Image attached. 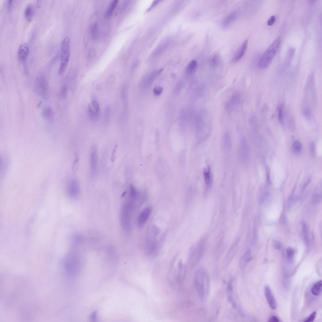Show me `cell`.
I'll list each match as a JSON object with an SVG mask.
<instances>
[{
  "instance_id": "f6af8a7d",
  "label": "cell",
  "mask_w": 322,
  "mask_h": 322,
  "mask_svg": "<svg viewBox=\"0 0 322 322\" xmlns=\"http://www.w3.org/2000/svg\"><path fill=\"white\" fill-rule=\"evenodd\" d=\"M95 52L94 50H91L90 51L89 53L88 57L89 59H92L95 57Z\"/></svg>"
},
{
  "instance_id": "ee69618b",
  "label": "cell",
  "mask_w": 322,
  "mask_h": 322,
  "mask_svg": "<svg viewBox=\"0 0 322 322\" xmlns=\"http://www.w3.org/2000/svg\"><path fill=\"white\" fill-rule=\"evenodd\" d=\"M160 2H161V1H154L153 2V3H152V4H151V6L147 10V11H150L153 8V7H154V6H155L157 4Z\"/></svg>"
},
{
  "instance_id": "74e56055",
  "label": "cell",
  "mask_w": 322,
  "mask_h": 322,
  "mask_svg": "<svg viewBox=\"0 0 322 322\" xmlns=\"http://www.w3.org/2000/svg\"><path fill=\"white\" fill-rule=\"evenodd\" d=\"M163 88L160 87H156L153 90L154 95L157 96L160 95L161 94Z\"/></svg>"
},
{
  "instance_id": "d4e9b609",
  "label": "cell",
  "mask_w": 322,
  "mask_h": 322,
  "mask_svg": "<svg viewBox=\"0 0 322 322\" xmlns=\"http://www.w3.org/2000/svg\"><path fill=\"white\" fill-rule=\"evenodd\" d=\"M119 1L118 0H114L110 4L106 13V16L109 18L112 15L114 10L116 7Z\"/></svg>"
},
{
  "instance_id": "60d3db41",
  "label": "cell",
  "mask_w": 322,
  "mask_h": 322,
  "mask_svg": "<svg viewBox=\"0 0 322 322\" xmlns=\"http://www.w3.org/2000/svg\"><path fill=\"white\" fill-rule=\"evenodd\" d=\"M276 20V17L274 16H272L268 20L267 22V25L269 26H271L273 25Z\"/></svg>"
},
{
  "instance_id": "484cf974",
  "label": "cell",
  "mask_w": 322,
  "mask_h": 322,
  "mask_svg": "<svg viewBox=\"0 0 322 322\" xmlns=\"http://www.w3.org/2000/svg\"><path fill=\"white\" fill-rule=\"evenodd\" d=\"M197 66V63L196 60L191 61L186 68V71L188 74H192L196 71Z\"/></svg>"
},
{
  "instance_id": "30bf717a",
  "label": "cell",
  "mask_w": 322,
  "mask_h": 322,
  "mask_svg": "<svg viewBox=\"0 0 322 322\" xmlns=\"http://www.w3.org/2000/svg\"><path fill=\"white\" fill-rule=\"evenodd\" d=\"M67 191L69 196L73 198H76L80 194V188L79 183L76 179H73L70 180L67 187Z\"/></svg>"
},
{
  "instance_id": "681fc988",
  "label": "cell",
  "mask_w": 322,
  "mask_h": 322,
  "mask_svg": "<svg viewBox=\"0 0 322 322\" xmlns=\"http://www.w3.org/2000/svg\"><path fill=\"white\" fill-rule=\"evenodd\" d=\"M96 316L97 313L96 312H95L91 316V320L95 321V320H96Z\"/></svg>"
},
{
  "instance_id": "3957f363",
  "label": "cell",
  "mask_w": 322,
  "mask_h": 322,
  "mask_svg": "<svg viewBox=\"0 0 322 322\" xmlns=\"http://www.w3.org/2000/svg\"><path fill=\"white\" fill-rule=\"evenodd\" d=\"M281 42V38L278 37L266 51L261 57L258 66L261 69L267 68L274 58Z\"/></svg>"
},
{
  "instance_id": "bcb514c9",
  "label": "cell",
  "mask_w": 322,
  "mask_h": 322,
  "mask_svg": "<svg viewBox=\"0 0 322 322\" xmlns=\"http://www.w3.org/2000/svg\"><path fill=\"white\" fill-rule=\"evenodd\" d=\"M311 178L310 177H309L308 178V179L307 180V181H306V182L305 183V184L303 186V189H305L306 187L309 184V183H310V182H311Z\"/></svg>"
},
{
  "instance_id": "e0dca14e",
  "label": "cell",
  "mask_w": 322,
  "mask_h": 322,
  "mask_svg": "<svg viewBox=\"0 0 322 322\" xmlns=\"http://www.w3.org/2000/svg\"><path fill=\"white\" fill-rule=\"evenodd\" d=\"M248 44L247 40L243 43L233 59L232 62L233 63L237 62L242 57L247 49Z\"/></svg>"
},
{
  "instance_id": "cb8c5ba5",
  "label": "cell",
  "mask_w": 322,
  "mask_h": 322,
  "mask_svg": "<svg viewBox=\"0 0 322 322\" xmlns=\"http://www.w3.org/2000/svg\"><path fill=\"white\" fill-rule=\"evenodd\" d=\"M322 281H319L316 282L313 286L311 293L312 294L316 296L319 295L322 291Z\"/></svg>"
},
{
  "instance_id": "277c9868",
  "label": "cell",
  "mask_w": 322,
  "mask_h": 322,
  "mask_svg": "<svg viewBox=\"0 0 322 322\" xmlns=\"http://www.w3.org/2000/svg\"><path fill=\"white\" fill-rule=\"evenodd\" d=\"M61 55L60 66L58 72L59 75L63 74L66 70L70 57V39L66 37L62 40L61 45Z\"/></svg>"
},
{
  "instance_id": "ac0fdd59",
  "label": "cell",
  "mask_w": 322,
  "mask_h": 322,
  "mask_svg": "<svg viewBox=\"0 0 322 322\" xmlns=\"http://www.w3.org/2000/svg\"><path fill=\"white\" fill-rule=\"evenodd\" d=\"M203 176L205 184L208 188H210L212 184V176L210 168L209 167L204 169Z\"/></svg>"
},
{
  "instance_id": "6da1fadb",
  "label": "cell",
  "mask_w": 322,
  "mask_h": 322,
  "mask_svg": "<svg viewBox=\"0 0 322 322\" xmlns=\"http://www.w3.org/2000/svg\"><path fill=\"white\" fill-rule=\"evenodd\" d=\"M170 280L174 286H179L183 284L186 274V266L182 260H180L176 265L172 263L170 270Z\"/></svg>"
},
{
  "instance_id": "4316f807",
  "label": "cell",
  "mask_w": 322,
  "mask_h": 322,
  "mask_svg": "<svg viewBox=\"0 0 322 322\" xmlns=\"http://www.w3.org/2000/svg\"><path fill=\"white\" fill-rule=\"evenodd\" d=\"M278 118L279 122L281 125H283L284 118V107L283 105H280L278 108Z\"/></svg>"
},
{
  "instance_id": "1f68e13d",
  "label": "cell",
  "mask_w": 322,
  "mask_h": 322,
  "mask_svg": "<svg viewBox=\"0 0 322 322\" xmlns=\"http://www.w3.org/2000/svg\"><path fill=\"white\" fill-rule=\"evenodd\" d=\"M220 61V58L219 56L218 55H215L211 60V65L213 67L216 66L219 63Z\"/></svg>"
},
{
  "instance_id": "83f0119b",
  "label": "cell",
  "mask_w": 322,
  "mask_h": 322,
  "mask_svg": "<svg viewBox=\"0 0 322 322\" xmlns=\"http://www.w3.org/2000/svg\"><path fill=\"white\" fill-rule=\"evenodd\" d=\"M292 150L295 153H299L302 150V145L299 141H295L293 143L292 145Z\"/></svg>"
},
{
  "instance_id": "4dcf8cb0",
  "label": "cell",
  "mask_w": 322,
  "mask_h": 322,
  "mask_svg": "<svg viewBox=\"0 0 322 322\" xmlns=\"http://www.w3.org/2000/svg\"><path fill=\"white\" fill-rule=\"evenodd\" d=\"M302 232L304 240L306 244L308 242L307 228L306 224L303 223L302 225Z\"/></svg>"
},
{
  "instance_id": "7dc6e473",
  "label": "cell",
  "mask_w": 322,
  "mask_h": 322,
  "mask_svg": "<svg viewBox=\"0 0 322 322\" xmlns=\"http://www.w3.org/2000/svg\"><path fill=\"white\" fill-rule=\"evenodd\" d=\"M289 126L290 127H292V128H294L295 127L294 122L293 119L292 118H291L290 119V120H289Z\"/></svg>"
},
{
  "instance_id": "d6a6232c",
  "label": "cell",
  "mask_w": 322,
  "mask_h": 322,
  "mask_svg": "<svg viewBox=\"0 0 322 322\" xmlns=\"http://www.w3.org/2000/svg\"><path fill=\"white\" fill-rule=\"evenodd\" d=\"M322 196L321 194L317 192L313 196L312 199V202L314 204H316L319 203L321 200Z\"/></svg>"
},
{
  "instance_id": "9a60e30c",
  "label": "cell",
  "mask_w": 322,
  "mask_h": 322,
  "mask_svg": "<svg viewBox=\"0 0 322 322\" xmlns=\"http://www.w3.org/2000/svg\"><path fill=\"white\" fill-rule=\"evenodd\" d=\"M29 52V47L28 45L24 44L19 47L17 52L18 57L22 63L26 61Z\"/></svg>"
},
{
  "instance_id": "ffe728a7",
  "label": "cell",
  "mask_w": 322,
  "mask_h": 322,
  "mask_svg": "<svg viewBox=\"0 0 322 322\" xmlns=\"http://www.w3.org/2000/svg\"><path fill=\"white\" fill-rule=\"evenodd\" d=\"M251 251L249 250L243 254L240 259L239 267L241 270L245 268L252 259Z\"/></svg>"
},
{
  "instance_id": "9c48e42d",
  "label": "cell",
  "mask_w": 322,
  "mask_h": 322,
  "mask_svg": "<svg viewBox=\"0 0 322 322\" xmlns=\"http://www.w3.org/2000/svg\"><path fill=\"white\" fill-rule=\"evenodd\" d=\"M205 246V241L202 240L193 251L190 259V264L191 266L195 265L201 258L204 251Z\"/></svg>"
},
{
  "instance_id": "ab89813d",
  "label": "cell",
  "mask_w": 322,
  "mask_h": 322,
  "mask_svg": "<svg viewBox=\"0 0 322 322\" xmlns=\"http://www.w3.org/2000/svg\"><path fill=\"white\" fill-rule=\"evenodd\" d=\"M273 245L274 248L277 250H279L281 246V243L279 241L276 240L274 241Z\"/></svg>"
},
{
  "instance_id": "7bdbcfd3",
  "label": "cell",
  "mask_w": 322,
  "mask_h": 322,
  "mask_svg": "<svg viewBox=\"0 0 322 322\" xmlns=\"http://www.w3.org/2000/svg\"><path fill=\"white\" fill-rule=\"evenodd\" d=\"M311 151L312 155L315 156L316 154V146L314 143H312L311 145Z\"/></svg>"
},
{
  "instance_id": "4fadbf2b",
  "label": "cell",
  "mask_w": 322,
  "mask_h": 322,
  "mask_svg": "<svg viewBox=\"0 0 322 322\" xmlns=\"http://www.w3.org/2000/svg\"><path fill=\"white\" fill-rule=\"evenodd\" d=\"M239 240H237L228 252L224 260V267L226 269L232 260L237 250Z\"/></svg>"
},
{
  "instance_id": "c3c4849f",
  "label": "cell",
  "mask_w": 322,
  "mask_h": 322,
  "mask_svg": "<svg viewBox=\"0 0 322 322\" xmlns=\"http://www.w3.org/2000/svg\"><path fill=\"white\" fill-rule=\"evenodd\" d=\"M12 2L11 0H9L7 2V7L8 10H10L12 7Z\"/></svg>"
},
{
  "instance_id": "7c38bea8",
  "label": "cell",
  "mask_w": 322,
  "mask_h": 322,
  "mask_svg": "<svg viewBox=\"0 0 322 322\" xmlns=\"http://www.w3.org/2000/svg\"><path fill=\"white\" fill-rule=\"evenodd\" d=\"M99 107L95 100L92 101L89 104L88 113L89 117L93 121H96L99 118Z\"/></svg>"
},
{
  "instance_id": "d6986e66",
  "label": "cell",
  "mask_w": 322,
  "mask_h": 322,
  "mask_svg": "<svg viewBox=\"0 0 322 322\" xmlns=\"http://www.w3.org/2000/svg\"><path fill=\"white\" fill-rule=\"evenodd\" d=\"M238 16V13L236 11L233 12L227 16L223 20L222 23L223 28H227L235 22Z\"/></svg>"
},
{
  "instance_id": "836d02e7",
  "label": "cell",
  "mask_w": 322,
  "mask_h": 322,
  "mask_svg": "<svg viewBox=\"0 0 322 322\" xmlns=\"http://www.w3.org/2000/svg\"><path fill=\"white\" fill-rule=\"evenodd\" d=\"M304 117L307 119H311L312 117V112L309 108H305L303 111Z\"/></svg>"
},
{
  "instance_id": "f546056e",
  "label": "cell",
  "mask_w": 322,
  "mask_h": 322,
  "mask_svg": "<svg viewBox=\"0 0 322 322\" xmlns=\"http://www.w3.org/2000/svg\"><path fill=\"white\" fill-rule=\"evenodd\" d=\"M68 92L67 87L63 85L59 93L60 97L61 99H65L67 96Z\"/></svg>"
},
{
  "instance_id": "f1b7e54d",
  "label": "cell",
  "mask_w": 322,
  "mask_h": 322,
  "mask_svg": "<svg viewBox=\"0 0 322 322\" xmlns=\"http://www.w3.org/2000/svg\"><path fill=\"white\" fill-rule=\"evenodd\" d=\"M91 33L93 39L96 40L99 36V29L97 23H96L93 25L91 28Z\"/></svg>"
},
{
  "instance_id": "f35d334b",
  "label": "cell",
  "mask_w": 322,
  "mask_h": 322,
  "mask_svg": "<svg viewBox=\"0 0 322 322\" xmlns=\"http://www.w3.org/2000/svg\"><path fill=\"white\" fill-rule=\"evenodd\" d=\"M118 144L114 146L112 152V153L111 157V161L112 162H113L115 158V156L116 155V153L117 149H118Z\"/></svg>"
},
{
  "instance_id": "603a6c76",
  "label": "cell",
  "mask_w": 322,
  "mask_h": 322,
  "mask_svg": "<svg viewBox=\"0 0 322 322\" xmlns=\"http://www.w3.org/2000/svg\"><path fill=\"white\" fill-rule=\"evenodd\" d=\"M24 16L28 20H31L34 14V9L33 6L31 4L28 5L24 10Z\"/></svg>"
},
{
  "instance_id": "5b68a950",
  "label": "cell",
  "mask_w": 322,
  "mask_h": 322,
  "mask_svg": "<svg viewBox=\"0 0 322 322\" xmlns=\"http://www.w3.org/2000/svg\"><path fill=\"white\" fill-rule=\"evenodd\" d=\"M34 91L38 96L44 99L48 97V85L47 79L42 73L38 74L35 79Z\"/></svg>"
},
{
  "instance_id": "44dd1931",
  "label": "cell",
  "mask_w": 322,
  "mask_h": 322,
  "mask_svg": "<svg viewBox=\"0 0 322 322\" xmlns=\"http://www.w3.org/2000/svg\"><path fill=\"white\" fill-rule=\"evenodd\" d=\"M42 114V117L46 120L52 121L54 117V114L53 109L50 107H46L43 110Z\"/></svg>"
},
{
  "instance_id": "7402d4cb",
  "label": "cell",
  "mask_w": 322,
  "mask_h": 322,
  "mask_svg": "<svg viewBox=\"0 0 322 322\" xmlns=\"http://www.w3.org/2000/svg\"><path fill=\"white\" fill-rule=\"evenodd\" d=\"M233 287L231 283L229 282L227 287V293L228 301L231 303L233 307L236 308V305L233 299Z\"/></svg>"
},
{
  "instance_id": "52a82bcc",
  "label": "cell",
  "mask_w": 322,
  "mask_h": 322,
  "mask_svg": "<svg viewBox=\"0 0 322 322\" xmlns=\"http://www.w3.org/2000/svg\"><path fill=\"white\" fill-rule=\"evenodd\" d=\"M208 277L207 273L202 269H199L196 275L195 287L198 295L201 298H203L205 295L206 279Z\"/></svg>"
},
{
  "instance_id": "8d00e7d4",
  "label": "cell",
  "mask_w": 322,
  "mask_h": 322,
  "mask_svg": "<svg viewBox=\"0 0 322 322\" xmlns=\"http://www.w3.org/2000/svg\"><path fill=\"white\" fill-rule=\"evenodd\" d=\"M287 254L289 259H292L293 257L294 253V250L292 248H288L287 251Z\"/></svg>"
},
{
  "instance_id": "8992f818",
  "label": "cell",
  "mask_w": 322,
  "mask_h": 322,
  "mask_svg": "<svg viewBox=\"0 0 322 322\" xmlns=\"http://www.w3.org/2000/svg\"><path fill=\"white\" fill-rule=\"evenodd\" d=\"M133 199L131 198V200L126 201L123 205L121 211V223L123 227L127 231H129L131 228Z\"/></svg>"
},
{
  "instance_id": "d590c367",
  "label": "cell",
  "mask_w": 322,
  "mask_h": 322,
  "mask_svg": "<svg viewBox=\"0 0 322 322\" xmlns=\"http://www.w3.org/2000/svg\"><path fill=\"white\" fill-rule=\"evenodd\" d=\"M79 161V156L78 155H77V154H76L73 165V169L75 171H76L77 169H78Z\"/></svg>"
},
{
  "instance_id": "8fae6325",
  "label": "cell",
  "mask_w": 322,
  "mask_h": 322,
  "mask_svg": "<svg viewBox=\"0 0 322 322\" xmlns=\"http://www.w3.org/2000/svg\"><path fill=\"white\" fill-rule=\"evenodd\" d=\"M90 166L91 174L95 177L97 174L98 169V154L96 147L93 146L91 149L90 157Z\"/></svg>"
},
{
  "instance_id": "2e32d148",
  "label": "cell",
  "mask_w": 322,
  "mask_h": 322,
  "mask_svg": "<svg viewBox=\"0 0 322 322\" xmlns=\"http://www.w3.org/2000/svg\"><path fill=\"white\" fill-rule=\"evenodd\" d=\"M151 209L149 207L144 209L139 215L137 223L140 227H142L145 224L151 213Z\"/></svg>"
},
{
  "instance_id": "7a4b0ae2",
  "label": "cell",
  "mask_w": 322,
  "mask_h": 322,
  "mask_svg": "<svg viewBox=\"0 0 322 322\" xmlns=\"http://www.w3.org/2000/svg\"><path fill=\"white\" fill-rule=\"evenodd\" d=\"M160 233L158 228L156 226L152 227L149 230L146 244V252L150 257L157 255L158 251L157 238Z\"/></svg>"
},
{
  "instance_id": "b9f144b4",
  "label": "cell",
  "mask_w": 322,
  "mask_h": 322,
  "mask_svg": "<svg viewBox=\"0 0 322 322\" xmlns=\"http://www.w3.org/2000/svg\"><path fill=\"white\" fill-rule=\"evenodd\" d=\"M268 321L269 322H279L280 321L277 316H273L269 318Z\"/></svg>"
},
{
  "instance_id": "5bb4252c",
  "label": "cell",
  "mask_w": 322,
  "mask_h": 322,
  "mask_svg": "<svg viewBox=\"0 0 322 322\" xmlns=\"http://www.w3.org/2000/svg\"><path fill=\"white\" fill-rule=\"evenodd\" d=\"M265 294L267 303L270 308L275 310L277 307L276 299L271 289L268 286H266L264 289Z\"/></svg>"
},
{
  "instance_id": "e575fe53",
  "label": "cell",
  "mask_w": 322,
  "mask_h": 322,
  "mask_svg": "<svg viewBox=\"0 0 322 322\" xmlns=\"http://www.w3.org/2000/svg\"><path fill=\"white\" fill-rule=\"evenodd\" d=\"M316 313V312H313L310 316L307 318L304 321L305 322H312L315 319Z\"/></svg>"
},
{
  "instance_id": "ba28073f",
  "label": "cell",
  "mask_w": 322,
  "mask_h": 322,
  "mask_svg": "<svg viewBox=\"0 0 322 322\" xmlns=\"http://www.w3.org/2000/svg\"><path fill=\"white\" fill-rule=\"evenodd\" d=\"M239 151L240 161L243 164H247L250 159V150L247 141L244 138L240 141Z\"/></svg>"
}]
</instances>
